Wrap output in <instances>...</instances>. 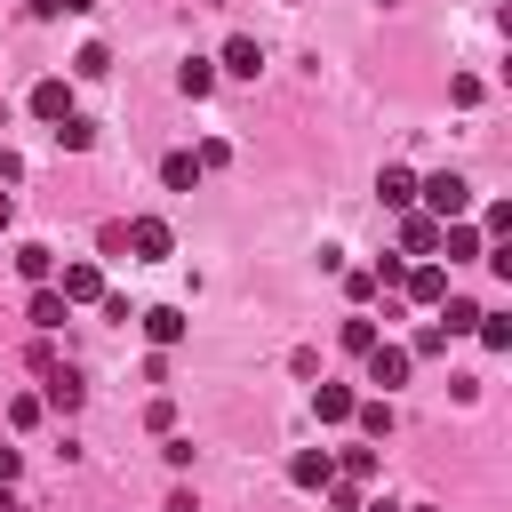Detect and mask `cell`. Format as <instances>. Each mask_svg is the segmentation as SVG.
I'll return each instance as SVG.
<instances>
[{
  "mask_svg": "<svg viewBox=\"0 0 512 512\" xmlns=\"http://www.w3.org/2000/svg\"><path fill=\"white\" fill-rule=\"evenodd\" d=\"M224 72H232V80H256V72H264V48H256L248 32H240V40H224Z\"/></svg>",
  "mask_w": 512,
  "mask_h": 512,
  "instance_id": "obj_13",
  "label": "cell"
},
{
  "mask_svg": "<svg viewBox=\"0 0 512 512\" xmlns=\"http://www.w3.org/2000/svg\"><path fill=\"white\" fill-rule=\"evenodd\" d=\"M160 184H168V192H192V184H200V160H192V152H168V160H160Z\"/></svg>",
  "mask_w": 512,
  "mask_h": 512,
  "instance_id": "obj_17",
  "label": "cell"
},
{
  "mask_svg": "<svg viewBox=\"0 0 512 512\" xmlns=\"http://www.w3.org/2000/svg\"><path fill=\"white\" fill-rule=\"evenodd\" d=\"M336 480H360V488H368V480H376V448H344V456H336Z\"/></svg>",
  "mask_w": 512,
  "mask_h": 512,
  "instance_id": "obj_20",
  "label": "cell"
},
{
  "mask_svg": "<svg viewBox=\"0 0 512 512\" xmlns=\"http://www.w3.org/2000/svg\"><path fill=\"white\" fill-rule=\"evenodd\" d=\"M440 248V224L424 208H400V256H432Z\"/></svg>",
  "mask_w": 512,
  "mask_h": 512,
  "instance_id": "obj_7",
  "label": "cell"
},
{
  "mask_svg": "<svg viewBox=\"0 0 512 512\" xmlns=\"http://www.w3.org/2000/svg\"><path fill=\"white\" fill-rule=\"evenodd\" d=\"M176 88H184V96H208V88H216V64H200V56H192V64L176 72Z\"/></svg>",
  "mask_w": 512,
  "mask_h": 512,
  "instance_id": "obj_23",
  "label": "cell"
},
{
  "mask_svg": "<svg viewBox=\"0 0 512 512\" xmlns=\"http://www.w3.org/2000/svg\"><path fill=\"white\" fill-rule=\"evenodd\" d=\"M392 288H400L408 304H424V312H432V304L448 296V264H440V256H416V264H400V280H392Z\"/></svg>",
  "mask_w": 512,
  "mask_h": 512,
  "instance_id": "obj_2",
  "label": "cell"
},
{
  "mask_svg": "<svg viewBox=\"0 0 512 512\" xmlns=\"http://www.w3.org/2000/svg\"><path fill=\"white\" fill-rule=\"evenodd\" d=\"M376 200H384V208H416V176H408V168H384V176H376Z\"/></svg>",
  "mask_w": 512,
  "mask_h": 512,
  "instance_id": "obj_15",
  "label": "cell"
},
{
  "mask_svg": "<svg viewBox=\"0 0 512 512\" xmlns=\"http://www.w3.org/2000/svg\"><path fill=\"white\" fill-rule=\"evenodd\" d=\"M472 336H480L488 352H504V344H512V320H504V312H480V328H472Z\"/></svg>",
  "mask_w": 512,
  "mask_h": 512,
  "instance_id": "obj_25",
  "label": "cell"
},
{
  "mask_svg": "<svg viewBox=\"0 0 512 512\" xmlns=\"http://www.w3.org/2000/svg\"><path fill=\"white\" fill-rule=\"evenodd\" d=\"M120 248H136V256H144V264H160V256H168V248H176V232H168V224H160V216H136V224H120Z\"/></svg>",
  "mask_w": 512,
  "mask_h": 512,
  "instance_id": "obj_4",
  "label": "cell"
},
{
  "mask_svg": "<svg viewBox=\"0 0 512 512\" xmlns=\"http://www.w3.org/2000/svg\"><path fill=\"white\" fill-rule=\"evenodd\" d=\"M400 512H440V504H400Z\"/></svg>",
  "mask_w": 512,
  "mask_h": 512,
  "instance_id": "obj_32",
  "label": "cell"
},
{
  "mask_svg": "<svg viewBox=\"0 0 512 512\" xmlns=\"http://www.w3.org/2000/svg\"><path fill=\"white\" fill-rule=\"evenodd\" d=\"M16 472H24V456H16V448H0V488H16Z\"/></svg>",
  "mask_w": 512,
  "mask_h": 512,
  "instance_id": "obj_28",
  "label": "cell"
},
{
  "mask_svg": "<svg viewBox=\"0 0 512 512\" xmlns=\"http://www.w3.org/2000/svg\"><path fill=\"white\" fill-rule=\"evenodd\" d=\"M432 312H440V328H448V336H464V328H480V304H472V296H440Z\"/></svg>",
  "mask_w": 512,
  "mask_h": 512,
  "instance_id": "obj_16",
  "label": "cell"
},
{
  "mask_svg": "<svg viewBox=\"0 0 512 512\" xmlns=\"http://www.w3.org/2000/svg\"><path fill=\"white\" fill-rule=\"evenodd\" d=\"M64 312H72V304L56 296V280H40V288H32V304H24V320H32L40 336H56V328H64Z\"/></svg>",
  "mask_w": 512,
  "mask_h": 512,
  "instance_id": "obj_8",
  "label": "cell"
},
{
  "mask_svg": "<svg viewBox=\"0 0 512 512\" xmlns=\"http://www.w3.org/2000/svg\"><path fill=\"white\" fill-rule=\"evenodd\" d=\"M440 352H448V328H440V320H432V328H416V336H408V360H440Z\"/></svg>",
  "mask_w": 512,
  "mask_h": 512,
  "instance_id": "obj_22",
  "label": "cell"
},
{
  "mask_svg": "<svg viewBox=\"0 0 512 512\" xmlns=\"http://www.w3.org/2000/svg\"><path fill=\"white\" fill-rule=\"evenodd\" d=\"M16 272H24L32 288H40V280H56V256H48L40 240H24V248H16Z\"/></svg>",
  "mask_w": 512,
  "mask_h": 512,
  "instance_id": "obj_18",
  "label": "cell"
},
{
  "mask_svg": "<svg viewBox=\"0 0 512 512\" xmlns=\"http://www.w3.org/2000/svg\"><path fill=\"white\" fill-rule=\"evenodd\" d=\"M40 408L72 416V408H80V376H72V368H48V392H40Z\"/></svg>",
  "mask_w": 512,
  "mask_h": 512,
  "instance_id": "obj_14",
  "label": "cell"
},
{
  "mask_svg": "<svg viewBox=\"0 0 512 512\" xmlns=\"http://www.w3.org/2000/svg\"><path fill=\"white\" fill-rule=\"evenodd\" d=\"M352 408H360L352 384H312V416H320V424H352Z\"/></svg>",
  "mask_w": 512,
  "mask_h": 512,
  "instance_id": "obj_9",
  "label": "cell"
},
{
  "mask_svg": "<svg viewBox=\"0 0 512 512\" xmlns=\"http://www.w3.org/2000/svg\"><path fill=\"white\" fill-rule=\"evenodd\" d=\"M160 456H168V464L184 472V464H192V440H184V432H160Z\"/></svg>",
  "mask_w": 512,
  "mask_h": 512,
  "instance_id": "obj_27",
  "label": "cell"
},
{
  "mask_svg": "<svg viewBox=\"0 0 512 512\" xmlns=\"http://www.w3.org/2000/svg\"><path fill=\"white\" fill-rule=\"evenodd\" d=\"M56 144H64V152H88V144H96V128H88L80 112H64V120H56Z\"/></svg>",
  "mask_w": 512,
  "mask_h": 512,
  "instance_id": "obj_21",
  "label": "cell"
},
{
  "mask_svg": "<svg viewBox=\"0 0 512 512\" xmlns=\"http://www.w3.org/2000/svg\"><path fill=\"white\" fill-rule=\"evenodd\" d=\"M336 344H344V352H368V344H376V320H360V312H352V320L336 328Z\"/></svg>",
  "mask_w": 512,
  "mask_h": 512,
  "instance_id": "obj_26",
  "label": "cell"
},
{
  "mask_svg": "<svg viewBox=\"0 0 512 512\" xmlns=\"http://www.w3.org/2000/svg\"><path fill=\"white\" fill-rule=\"evenodd\" d=\"M360 512H400V504L392 496H360Z\"/></svg>",
  "mask_w": 512,
  "mask_h": 512,
  "instance_id": "obj_29",
  "label": "cell"
},
{
  "mask_svg": "<svg viewBox=\"0 0 512 512\" xmlns=\"http://www.w3.org/2000/svg\"><path fill=\"white\" fill-rule=\"evenodd\" d=\"M64 112H72V80H40V88H32V120H48V128H56Z\"/></svg>",
  "mask_w": 512,
  "mask_h": 512,
  "instance_id": "obj_12",
  "label": "cell"
},
{
  "mask_svg": "<svg viewBox=\"0 0 512 512\" xmlns=\"http://www.w3.org/2000/svg\"><path fill=\"white\" fill-rule=\"evenodd\" d=\"M8 216H16V200H8V192H0V232H8Z\"/></svg>",
  "mask_w": 512,
  "mask_h": 512,
  "instance_id": "obj_30",
  "label": "cell"
},
{
  "mask_svg": "<svg viewBox=\"0 0 512 512\" xmlns=\"http://www.w3.org/2000/svg\"><path fill=\"white\" fill-rule=\"evenodd\" d=\"M136 320H144V336H152V344H160V352H176V344H184V336H192V320H184V312H176V304H152V312H136Z\"/></svg>",
  "mask_w": 512,
  "mask_h": 512,
  "instance_id": "obj_6",
  "label": "cell"
},
{
  "mask_svg": "<svg viewBox=\"0 0 512 512\" xmlns=\"http://www.w3.org/2000/svg\"><path fill=\"white\" fill-rule=\"evenodd\" d=\"M352 424H360L368 440H384V432H392V400H384V392H376V400H360V408H352Z\"/></svg>",
  "mask_w": 512,
  "mask_h": 512,
  "instance_id": "obj_19",
  "label": "cell"
},
{
  "mask_svg": "<svg viewBox=\"0 0 512 512\" xmlns=\"http://www.w3.org/2000/svg\"><path fill=\"white\" fill-rule=\"evenodd\" d=\"M480 240H512V200H488V216H480Z\"/></svg>",
  "mask_w": 512,
  "mask_h": 512,
  "instance_id": "obj_24",
  "label": "cell"
},
{
  "mask_svg": "<svg viewBox=\"0 0 512 512\" xmlns=\"http://www.w3.org/2000/svg\"><path fill=\"white\" fill-rule=\"evenodd\" d=\"M0 512H16V496H8V488H0Z\"/></svg>",
  "mask_w": 512,
  "mask_h": 512,
  "instance_id": "obj_31",
  "label": "cell"
},
{
  "mask_svg": "<svg viewBox=\"0 0 512 512\" xmlns=\"http://www.w3.org/2000/svg\"><path fill=\"white\" fill-rule=\"evenodd\" d=\"M56 296H64V304H104V272H96V264H64V272H56Z\"/></svg>",
  "mask_w": 512,
  "mask_h": 512,
  "instance_id": "obj_5",
  "label": "cell"
},
{
  "mask_svg": "<svg viewBox=\"0 0 512 512\" xmlns=\"http://www.w3.org/2000/svg\"><path fill=\"white\" fill-rule=\"evenodd\" d=\"M440 256H448V264H480V224H464V216L440 224Z\"/></svg>",
  "mask_w": 512,
  "mask_h": 512,
  "instance_id": "obj_11",
  "label": "cell"
},
{
  "mask_svg": "<svg viewBox=\"0 0 512 512\" xmlns=\"http://www.w3.org/2000/svg\"><path fill=\"white\" fill-rule=\"evenodd\" d=\"M288 480H296V488H328V480H336V456H328V448H296V456H288Z\"/></svg>",
  "mask_w": 512,
  "mask_h": 512,
  "instance_id": "obj_10",
  "label": "cell"
},
{
  "mask_svg": "<svg viewBox=\"0 0 512 512\" xmlns=\"http://www.w3.org/2000/svg\"><path fill=\"white\" fill-rule=\"evenodd\" d=\"M416 208H424L432 224H456V216L472 208V184H464L456 168H440V176H416Z\"/></svg>",
  "mask_w": 512,
  "mask_h": 512,
  "instance_id": "obj_1",
  "label": "cell"
},
{
  "mask_svg": "<svg viewBox=\"0 0 512 512\" xmlns=\"http://www.w3.org/2000/svg\"><path fill=\"white\" fill-rule=\"evenodd\" d=\"M360 368H368V384H376V392L392 400V392L408 384V368H416V360H408V344H384V336H376V344L360 352Z\"/></svg>",
  "mask_w": 512,
  "mask_h": 512,
  "instance_id": "obj_3",
  "label": "cell"
}]
</instances>
